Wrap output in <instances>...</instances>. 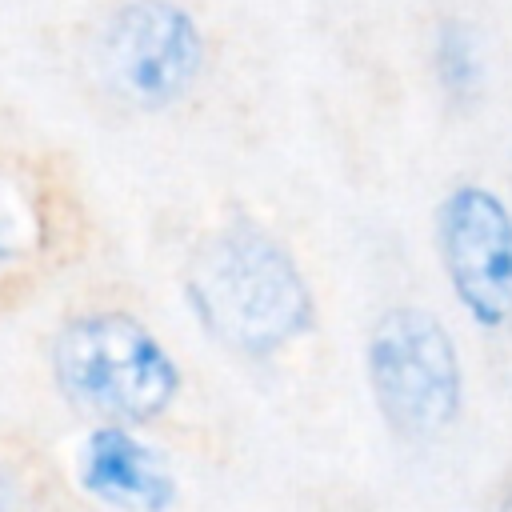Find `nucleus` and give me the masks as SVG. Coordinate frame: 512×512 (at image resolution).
<instances>
[{"label":"nucleus","mask_w":512,"mask_h":512,"mask_svg":"<svg viewBox=\"0 0 512 512\" xmlns=\"http://www.w3.org/2000/svg\"><path fill=\"white\" fill-rule=\"evenodd\" d=\"M184 300L200 332L244 360H272L316 328V292L300 260L252 220H232L196 244Z\"/></svg>","instance_id":"nucleus-1"},{"label":"nucleus","mask_w":512,"mask_h":512,"mask_svg":"<svg viewBox=\"0 0 512 512\" xmlns=\"http://www.w3.org/2000/svg\"><path fill=\"white\" fill-rule=\"evenodd\" d=\"M52 380L60 396L104 424H152L180 396V364L132 312H80L52 336Z\"/></svg>","instance_id":"nucleus-2"},{"label":"nucleus","mask_w":512,"mask_h":512,"mask_svg":"<svg viewBox=\"0 0 512 512\" xmlns=\"http://www.w3.org/2000/svg\"><path fill=\"white\" fill-rule=\"evenodd\" d=\"M364 380L384 428L408 444L440 440L464 416L460 344L444 316L424 304H392L372 320Z\"/></svg>","instance_id":"nucleus-3"},{"label":"nucleus","mask_w":512,"mask_h":512,"mask_svg":"<svg viewBox=\"0 0 512 512\" xmlns=\"http://www.w3.org/2000/svg\"><path fill=\"white\" fill-rule=\"evenodd\" d=\"M444 284L476 332L512 328V204L480 180H456L432 216Z\"/></svg>","instance_id":"nucleus-4"},{"label":"nucleus","mask_w":512,"mask_h":512,"mask_svg":"<svg viewBox=\"0 0 512 512\" xmlns=\"http://www.w3.org/2000/svg\"><path fill=\"white\" fill-rule=\"evenodd\" d=\"M204 28L176 0H128L100 32V72L108 88L148 112L184 100L204 72Z\"/></svg>","instance_id":"nucleus-5"},{"label":"nucleus","mask_w":512,"mask_h":512,"mask_svg":"<svg viewBox=\"0 0 512 512\" xmlns=\"http://www.w3.org/2000/svg\"><path fill=\"white\" fill-rule=\"evenodd\" d=\"M80 488L116 512H168L180 484L168 460L144 444L128 424H96L76 448Z\"/></svg>","instance_id":"nucleus-6"},{"label":"nucleus","mask_w":512,"mask_h":512,"mask_svg":"<svg viewBox=\"0 0 512 512\" xmlns=\"http://www.w3.org/2000/svg\"><path fill=\"white\" fill-rule=\"evenodd\" d=\"M428 64H432V80H436L444 104H452V108H460V112L476 108V100L484 96L488 64H484L480 36H476V28H472L468 20L444 16V20L432 28Z\"/></svg>","instance_id":"nucleus-7"},{"label":"nucleus","mask_w":512,"mask_h":512,"mask_svg":"<svg viewBox=\"0 0 512 512\" xmlns=\"http://www.w3.org/2000/svg\"><path fill=\"white\" fill-rule=\"evenodd\" d=\"M32 244V204L12 176H0V264H12Z\"/></svg>","instance_id":"nucleus-8"},{"label":"nucleus","mask_w":512,"mask_h":512,"mask_svg":"<svg viewBox=\"0 0 512 512\" xmlns=\"http://www.w3.org/2000/svg\"><path fill=\"white\" fill-rule=\"evenodd\" d=\"M0 512H20V484L4 460H0Z\"/></svg>","instance_id":"nucleus-9"},{"label":"nucleus","mask_w":512,"mask_h":512,"mask_svg":"<svg viewBox=\"0 0 512 512\" xmlns=\"http://www.w3.org/2000/svg\"><path fill=\"white\" fill-rule=\"evenodd\" d=\"M496 512H512V488L500 496V504H496Z\"/></svg>","instance_id":"nucleus-10"}]
</instances>
